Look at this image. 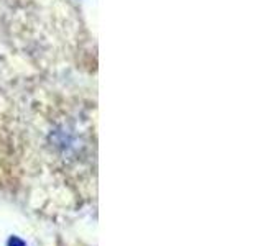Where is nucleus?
I'll return each instance as SVG.
<instances>
[{"instance_id":"obj_1","label":"nucleus","mask_w":263,"mask_h":246,"mask_svg":"<svg viewBox=\"0 0 263 246\" xmlns=\"http://www.w3.org/2000/svg\"><path fill=\"white\" fill-rule=\"evenodd\" d=\"M8 246H27V244H25V241L20 240V238L12 236L10 240H8Z\"/></svg>"}]
</instances>
